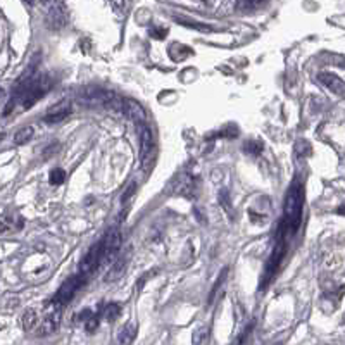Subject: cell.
Listing matches in <instances>:
<instances>
[{"mask_svg": "<svg viewBox=\"0 0 345 345\" xmlns=\"http://www.w3.org/2000/svg\"><path fill=\"white\" fill-rule=\"evenodd\" d=\"M243 150H245L247 154L257 156V154H261V152L264 150V145H262L261 142H257V140H251V142H245V145H243Z\"/></svg>", "mask_w": 345, "mask_h": 345, "instance_id": "19", "label": "cell"}, {"mask_svg": "<svg viewBox=\"0 0 345 345\" xmlns=\"http://www.w3.org/2000/svg\"><path fill=\"white\" fill-rule=\"evenodd\" d=\"M45 23L50 30H62L68 23V9L64 2H43Z\"/></svg>", "mask_w": 345, "mask_h": 345, "instance_id": "4", "label": "cell"}, {"mask_svg": "<svg viewBox=\"0 0 345 345\" xmlns=\"http://www.w3.org/2000/svg\"><path fill=\"white\" fill-rule=\"evenodd\" d=\"M119 247H121V233L118 232V228H110L102 240V249H104L102 261H110V259L116 257L119 252Z\"/></svg>", "mask_w": 345, "mask_h": 345, "instance_id": "6", "label": "cell"}, {"mask_svg": "<svg viewBox=\"0 0 345 345\" xmlns=\"http://www.w3.org/2000/svg\"><path fill=\"white\" fill-rule=\"evenodd\" d=\"M135 338H137V328L133 327V325H126V327H123L121 331H119V335H118L119 344H123V345L133 344Z\"/></svg>", "mask_w": 345, "mask_h": 345, "instance_id": "13", "label": "cell"}, {"mask_svg": "<svg viewBox=\"0 0 345 345\" xmlns=\"http://www.w3.org/2000/svg\"><path fill=\"white\" fill-rule=\"evenodd\" d=\"M19 228H23V224H16V221L12 218L0 219V233H11L14 230H19Z\"/></svg>", "mask_w": 345, "mask_h": 345, "instance_id": "17", "label": "cell"}, {"mask_svg": "<svg viewBox=\"0 0 345 345\" xmlns=\"http://www.w3.org/2000/svg\"><path fill=\"white\" fill-rule=\"evenodd\" d=\"M81 319L85 321V330H87L88 333H93V331L99 328V316L93 314L90 309H87V311L81 314Z\"/></svg>", "mask_w": 345, "mask_h": 345, "instance_id": "14", "label": "cell"}, {"mask_svg": "<svg viewBox=\"0 0 345 345\" xmlns=\"http://www.w3.org/2000/svg\"><path fill=\"white\" fill-rule=\"evenodd\" d=\"M123 110H125L126 118L131 119V121H135V123L145 121V110L137 100H131V99L123 100Z\"/></svg>", "mask_w": 345, "mask_h": 345, "instance_id": "8", "label": "cell"}, {"mask_svg": "<svg viewBox=\"0 0 345 345\" xmlns=\"http://www.w3.org/2000/svg\"><path fill=\"white\" fill-rule=\"evenodd\" d=\"M83 283H85V276H81V274L68 278V280L61 285V289L55 292V295L50 299V302L64 309L66 306H68V302H71V299L76 295V292L83 287Z\"/></svg>", "mask_w": 345, "mask_h": 345, "instance_id": "3", "label": "cell"}, {"mask_svg": "<svg viewBox=\"0 0 345 345\" xmlns=\"http://www.w3.org/2000/svg\"><path fill=\"white\" fill-rule=\"evenodd\" d=\"M126 264H128L126 257H119L118 261H116V262L112 264V268L109 270V273H107V276H106V281H116V280H119V278H121L123 274H125Z\"/></svg>", "mask_w": 345, "mask_h": 345, "instance_id": "12", "label": "cell"}, {"mask_svg": "<svg viewBox=\"0 0 345 345\" xmlns=\"http://www.w3.org/2000/svg\"><path fill=\"white\" fill-rule=\"evenodd\" d=\"M318 80H319V83L325 85L330 91L340 95V97L344 95V81H342L338 76H335L333 73H319Z\"/></svg>", "mask_w": 345, "mask_h": 345, "instance_id": "9", "label": "cell"}, {"mask_svg": "<svg viewBox=\"0 0 345 345\" xmlns=\"http://www.w3.org/2000/svg\"><path fill=\"white\" fill-rule=\"evenodd\" d=\"M71 114V106L68 102H62L59 106L52 107L49 112L45 114V123L49 125H55V123H61L62 119H66Z\"/></svg>", "mask_w": 345, "mask_h": 345, "instance_id": "10", "label": "cell"}, {"mask_svg": "<svg viewBox=\"0 0 345 345\" xmlns=\"http://www.w3.org/2000/svg\"><path fill=\"white\" fill-rule=\"evenodd\" d=\"M154 152V137H152V131L144 126L140 133V161L142 164H147L148 157L152 156Z\"/></svg>", "mask_w": 345, "mask_h": 345, "instance_id": "7", "label": "cell"}, {"mask_svg": "<svg viewBox=\"0 0 345 345\" xmlns=\"http://www.w3.org/2000/svg\"><path fill=\"white\" fill-rule=\"evenodd\" d=\"M302 209H304V186L302 183L295 182L287 192L283 207V221L281 226L287 232V235H293L299 230L302 221Z\"/></svg>", "mask_w": 345, "mask_h": 345, "instance_id": "1", "label": "cell"}, {"mask_svg": "<svg viewBox=\"0 0 345 345\" xmlns=\"http://www.w3.org/2000/svg\"><path fill=\"white\" fill-rule=\"evenodd\" d=\"M135 190H137V185H135V183H133L131 186H129L128 190H126V194L123 195V202H126V200H129V199L133 197V195H135Z\"/></svg>", "mask_w": 345, "mask_h": 345, "instance_id": "24", "label": "cell"}, {"mask_svg": "<svg viewBox=\"0 0 345 345\" xmlns=\"http://www.w3.org/2000/svg\"><path fill=\"white\" fill-rule=\"evenodd\" d=\"M2 138H4V135H0V140H2Z\"/></svg>", "mask_w": 345, "mask_h": 345, "instance_id": "27", "label": "cell"}, {"mask_svg": "<svg viewBox=\"0 0 345 345\" xmlns=\"http://www.w3.org/2000/svg\"><path fill=\"white\" fill-rule=\"evenodd\" d=\"M104 257V249H102V242H97L90 247V251L87 252V255L83 257L80 264V274L81 276H87V274L93 273L97 268L100 266Z\"/></svg>", "mask_w": 345, "mask_h": 345, "instance_id": "5", "label": "cell"}, {"mask_svg": "<svg viewBox=\"0 0 345 345\" xmlns=\"http://www.w3.org/2000/svg\"><path fill=\"white\" fill-rule=\"evenodd\" d=\"M219 200H221V205L226 209L228 213H232V207H230V199H228V192H226V190H221Z\"/></svg>", "mask_w": 345, "mask_h": 345, "instance_id": "22", "label": "cell"}, {"mask_svg": "<svg viewBox=\"0 0 345 345\" xmlns=\"http://www.w3.org/2000/svg\"><path fill=\"white\" fill-rule=\"evenodd\" d=\"M2 95H4V90H2V88H0V99H2Z\"/></svg>", "mask_w": 345, "mask_h": 345, "instance_id": "26", "label": "cell"}, {"mask_svg": "<svg viewBox=\"0 0 345 345\" xmlns=\"http://www.w3.org/2000/svg\"><path fill=\"white\" fill-rule=\"evenodd\" d=\"M150 35L152 36H156V38H159V40H163L164 36L167 35V30H157V28H154V30H150Z\"/></svg>", "mask_w": 345, "mask_h": 345, "instance_id": "25", "label": "cell"}, {"mask_svg": "<svg viewBox=\"0 0 345 345\" xmlns=\"http://www.w3.org/2000/svg\"><path fill=\"white\" fill-rule=\"evenodd\" d=\"M252 331V325H249V327L245 328V330L242 331V333L238 335V338H236L235 342H233V345H243V342H245V338H247V335L251 333Z\"/></svg>", "mask_w": 345, "mask_h": 345, "instance_id": "23", "label": "cell"}, {"mask_svg": "<svg viewBox=\"0 0 345 345\" xmlns=\"http://www.w3.org/2000/svg\"><path fill=\"white\" fill-rule=\"evenodd\" d=\"M176 21L182 24H185L186 28H194V30H199V31H214V28L207 26V24H200V23H194V21H190L186 18H176Z\"/></svg>", "mask_w": 345, "mask_h": 345, "instance_id": "18", "label": "cell"}, {"mask_svg": "<svg viewBox=\"0 0 345 345\" xmlns=\"http://www.w3.org/2000/svg\"><path fill=\"white\" fill-rule=\"evenodd\" d=\"M33 137V128L31 126H26V128H21L18 133L14 135V144L16 145H24L31 140Z\"/></svg>", "mask_w": 345, "mask_h": 345, "instance_id": "15", "label": "cell"}, {"mask_svg": "<svg viewBox=\"0 0 345 345\" xmlns=\"http://www.w3.org/2000/svg\"><path fill=\"white\" fill-rule=\"evenodd\" d=\"M287 243H289V235H287V232H285L283 226L280 224L276 230V243H274L273 252H271L270 259L266 262L264 271H262L261 283H259V290H261V292H264V290L270 287L271 281L276 278L278 271H280L281 261H283L285 254H287Z\"/></svg>", "mask_w": 345, "mask_h": 345, "instance_id": "2", "label": "cell"}, {"mask_svg": "<svg viewBox=\"0 0 345 345\" xmlns=\"http://www.w3.org/2000/svg\"><path fill=\"white\" fill-rule=\"evenodd\" d=\"M40 321H42V312L35 308L26 309L23 312V318H21V325H23L24 331H36Z\"/></svg>", "mask_w": 345, "mask_h": 345, "instance_id": "11", "label": "cell"}, {"mask_svg": "<svg viewBox=\"0 0 345 345\" xmlns=\"http://www.w3.org/2000/svg\"><path fill=\"white\" fill-rule=\"evenodd\" d=\"M205 337H207V328L205 327H202V328H199V330H195L194 331V345H202V342L205 340Z\"/></svg>", "mask_w": 345, "mask_h": 345, "instance_id": "21", "label": "cell"}, {"mask_svg": "<svg viewBox=\"0 0 345 345\" xmlns=\"http://www.w3.org/2000/svg\"><path fill=\"white\" fill-rule=\"evenodd\" d=\"M119 314H121V306L119 304H109L106 311H104V316H106L107 321H114Z\"/></svg>", "mask_w": 345, "mask_h": 345, "instance_id": "20", "label": "cell"}, {"mask_svg": "<svg viewBox=\"0 0 345 345\" xmlns=\"http://www.w3.org/2000/svg\"><path fill=\"white\" fill-rule=\"evenodd\" d=\"M49 182H50V185H62V183L66 182V171L61 169V167L52 169L49 175Z\"/></svg>", "mask_w": 345, "mask_h": 345, "instance_id": "16", "label": "cell"}]
</instances>
